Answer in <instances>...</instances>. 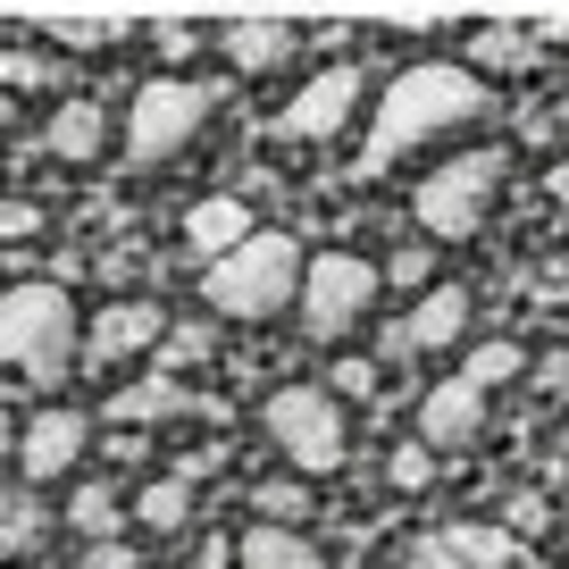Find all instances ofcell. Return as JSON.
Instances as JSON below:
<instances>
[{"label":"cell","instance_id":"obj_1","mask_svg":"<svg viewBox=\"0 0 569 569\" xmlns=\"http://www.w3.org/2000/svg\"><path fill=\"white\" fill-rule=\"evenodd\" d=\"M495 109L478 68L461 59H410L402 76H386L369 109V134H360V177H393L402 160H419L427 142H452L461 126H478Z\"/></svg>","mask_w":569,"mask_h":569},{"label":"cell","instance_id":"obj_2","mask_svg":"<svg viewBox=\"0 0 569 569\" xmlns=\"http://www.w3.org/2000/svg\"><path fill=\"white\" fill-rule=\"evenodd\" d=\"M302 277H310V251L284 227H260L234 251L201 260V302H210L218 319H234V327H260V319H284V310L302 302Z\"/></svg>","mask_w":569,"mask_h":569},{"label":"cell","instance_id":"obj_3","mask_svg":"<svg viewBox=\"0 0 569 569\" xmlns=\"http://www.w3.org/2000/svg\"><path fill=\"white\" fill-rule=\"evenodd\" d=\"M84 360V319H76L68 284L26 277L0 293V377H26V386H68V369Z\"/></svg>","mask_w":569,"mask_h":569},{"label":"cell","instance_id":"obj_4","mask_svg":"<svg viewBox=\"0 0 569 569\" xmlns=\"http://www.w3.org/2000/svg\"><path fill=\"white\" fill-rule=\"evenodd\" d=\"M502 177H511V160L486 151V142L436 160L419 177V193H410V227H419L427 243H469V234H486V218H495V201H502Z\"/></svg>","mask_w":569,"mask_h":569},{"label":"cell","instance_id":"obj_5","mask_svg":"<svg viewBox=\"0 0 569 569\" xmlns=\"http://www.w3.org/2000/svg\"><path fill=\"white\" fill-rule=\"evenodd\" d=\"M260 427L284 452V469H302V478H336L352 461V410L336 386H277L260 402Z\"/></svg>","mask_w":569,"mask_h":569},{"label":"cell","instance_id":"obj_6","mask_svg":"<svg viewBox=\"0 0 569 569\" xmlns=\"http://www.w3.org/2000/svg\"><path fill=\"white\" fill-rule=\"evenodd\" d=\"M210 109H218V84H193V76H151V84H134L126 126H118L126 168H168L177 151H193Z\"/></svg>","mask_w":569,"mask_h":569},{"label":"cell","instance_id":"obj_7","mask_svg":"<svg viewBox=\"0 0 569 569\" xmlns=\"http://www.w3.org/2000/svg\"><path fill=\"white\" fill-rule=\"evenodd\" d=\"M377 293H386V268L377 260H360V251H310L293 319H302L310 343H343V336H360V319L377 310Z\"/></svg>","mask_w":569,"mask_h":569},{"label":"cell","instance_id":"obj_8","mask_svg":"<svg viewBox=\"0 0 569 569\" xmlns=\"http://www.w3.org/2000/svg\"><path fill=\"white\" fill-rule=\"evenodd\" d=\"M360 92H369V76L352 68V59H336V68H319L293 101L277 109V134L284 142H343L360 118Z\"/></svg>","mask_w":569,"mask_h":569},{"label":"cell","instance_id":"obj_9","mask_svg":"<svg viewBox=\"0 0 569 569\" xmlns=\"http://www.w3.org/2000/svg\"><path fill=\"white\" fill-rule=\"evenodd\" d=\"M92 452V410H68V402H51V410H34L26 419V436H18V469H26V486H59V478H76V461Z\"/></svg>","mask_w":569,"mask_h":569},{"label":"cell","instance_id":"obj_10","mask_svg":"<svg viewBox=\"0 0 569 569\" xmlns=\"http://www.w3.org/2000/svg\"><path fill=\"white\" fill-rule=\"evenodd\" d=\"M410 436L419 445H436V452H469L486 436V386L478 377H436V386L419 393V410H410Z\"/></svg>","mask_w":569,"mask_h":569},{"label":"cell","instance_id":"obj_11","mask_svg":"<svg viewBox=\"0 0 569 569\" xmlns=\"http://www.w3.org/2000/svg\"><path fill=\"white\" fill-rule=\"evenodd\" d=\"M160 343H168V310L160 302H109V310H92V327H84V360L92 369L160 360Z\"/></svg>","mask_w":569,"mask_h":569},{"label":"cell","instance_id":"obj_12","mask_svg":"<svg viewBox=\"0 0 569 569\" xmlns=\"http://www.w3.org/2000/svg\"><path fill=\"white\" fill-rule=\"evenodd\" d=\"M461 336H469V293H461V284H427L419 302H410V319L393 327L386 352L393 360H427V352H452Z\"/></svg>","mask_w":569,"mask_h":569},{"label":"cell","instance_id":"obj_13","mask_svg":"<svg viewBox=\"0 0 569 569\" xmlns=\"http://www.w3.org/2000/svg\"><path fill=\"white\" fill-rule=\"evenodd\" d=\"M234 569H336L327 545L310 528H284V519H251L234 536Z\"/></svg>","mask_w":569,"mask_h":569},{"label":"cell","instance_id":"obj_14","mask_svg":"<svg viewBox=\"0 0 569 569\" xmlns=\"http://www.w3.org/2000/svg\"><path fill=\"white\" fill-rule=\"evenodd\" d=\"M243 234H260V210H251L243 193H201L193 210H184V251H193V260H218V251H234Z\"/></svg>","mask_w":569,"mask_h":569},{"label":"cell","instance_id":"obj_15","mask_svg":"<svg viewBox=\"0 0 569 569\" xmlns=\"http://www.w3.org/2000/svg\"><path fill=\"white\" fill-rule=\"evenodd\" d=\"M101 142H109L101 101H59L51 126H42V151H51V160H68V168H92V160H101Z\"/></svg>","mask_w":569,"mask_h":569},{"label":"cell","instance_id":"obj_16","mask_svg":"<svg viewBox=\"0 0 569 569\" xmlns=\"http://www.w3.org/2000/svg\"><path fill=\"white\" fill-rule=\"evenodd\" d=\"M427 569H511V536L502 528H445L419 545Z\"/></svg>","mask_w":569,"mask_h":569},{"label":"cell","instance_id":"obj_17","mask_svg":"<svg viewBox=\"0 0 569 569\" xmlns=\"http://www.w3.org/2000/svg\"><path fill=\"white\" fill-rule=\"evenodd\" d=\"M134 519H142L151 536H177L184 519H193V469H160V478H142Z\"/></svg>","mask_w":569,"mask_h":569},{"label":"cell","instance_id":"obj_18","mask_svg":"<svg viewBox=\"0 0 569 569\" xmlns=\"http://www.w3.org/2000/svg\"><path fill=\"white\" fill-rule=\"evenodd\" d=\"M227 68H234V76H277V68H293V26H234V34H227Z\"/></svg>","mask_w":569,"mask_h":569},{"label":"cell","instance_id":"obj_19","mask_svg":"<svg viewBox=\"0 0 569 569\" xmlns=\"http://www.w3.org/2000/svg\"><path fill=\"white\" fill-rule=\"evenodd\" d=\"M193 393L177 386V377H151V386H126V393H109V410L101 419H118V427H151V419H168V410H184Z\"/></svg>","mask_w":569,"mask_h":569},{"label":"cell","instance_id":"obj_20","mask_svg":"<svg viewBox=\"0 0 569 569\" xmlns=\"http://www.w3.org/2000/svg\"><path fill=\"white\" fill-rule=\"evenodd\" d=\"M118 495H109V486L101 478H84V486H76V495H68V528L76 536H92V545H109V536H118Z\"/></svg>","mask_w":569,"mask_h":569},{"label":"cell","instance_id":"obj_21","mask_svg":"<svg viewBox=\"0 0 569 569\" xmlns=\"http://www.w3.org/2000/svg\"><path fill=\"white\" fill-rule=\"evenodd\" d=\"M461 369L478 377L486 393H495V386H511V377H528V343H502V336H495V343H469Z\"/></svg>","mask_w":569,"mask_h":569},{"label":"cell","instance_id":"obj_22","mask_svg":"<svg viewBox=\"0 0 569 569\" xmlns=\"http://www.w3.org/2000/svg\"><path fill=\"white\" fill-rule=\"evenodd\" d=\"M251 511H260V519H284V528H310V486H302V469H293V478H268L260 495H251Z\"/></svg>","mask_w":569,"mask_h":569},{"label":"cell","instance_id":"obj_23","mask_svg":"<svg viewBox=\"0 0 569 569\" xmlns=\"http://www.w3.org/2000/svg\"><path fill=\"white\" fill-rule=\"evenodd\" d=\"M386 486H393V495H427V486H436V445H419V436L393 445L386 452Z\"/></svg>","mask_w":569,"mask_h":569},{"label":"cell","instance_id":"obj_24","mask_svg":"<svg viewBox=\"0 0 569 569\" xmlns=\"http://www.w3.org/2000/svg\"><path fill=\"white\" fill-rule=\"evenodd\" d=\"M427 277H436V260H427V234L410 251H393L386 260V284H402V293H427Z\"/></svg>","mask_w":569,"mask_h":569},{"label":"cell","instance_id":"obj_25","mask_svg":"<svg viewBox=\"0 0 569 569\" xmlns=\"http://www.w3.org/2000/svg\"><path fill=\"white\" fill-rule=\"evenodd\" d=\"M327 386H336V393H343V402H369V393H377V360H360V352H343V360H336V377H327Z\"/></svg>","mask_w":569,"mask_h":569},{"label":"cell","instance_id":"obj_26","mask_svg":"<svg viewBox=\"0 0 569 569\" xmlns=\"http://www.w3.org/2000/svg\"><path fill=\"white\" fill-rule=\"evenodd\" d=\"M26 536H34V511H26L18 495H0V552H9V545H26Z\"/></svg>","mask_w":569,"mask_h":569},{"label":"cell","instance_id":"obj_27","mask_svg":"<svg viewBox=\"0 0 569 569\" xmlns=\"http://www.w3.org/2000/svg\"><path fill=\"white\" fill-rule=\"evenodd\" d=\"M42 76H51V68H42L34 51H0V84H9V92H18V84H42Z\"/></svg>","mask_w":569,"mask_h":569},{"label":"cell","instance_id":"obj_28","mask_svg":"<svg viewBox=\"0 0 569 569\" xmlns=\"http://www.w3.org/2000/svg\"><path fill=\"white\" fill-rule=\"evenodd\" d=\"M34 227H42V218L26 210V201H0V243H18V234H34Z\"/></svg>","mask_w":569,"mask_h":569},{"label":"cell","instance_id":"obj_29","mask_svg":"<svg viewBox=\"0 0 569 569\" xmlns=\"http://www.w3.org/2000/svg\"><path fill=\"white\" fill-rule=\"evenodd\" d=\"M545 193H552V201H561V210H569V151H561V160H552V177H545Z\"/></svg>","mask_w":569,"mask_h":569},{"label":"cell","instance_id":"obj_30","mask_svg":"<svg viewBox=\"0 0 569 569\" xmlns=\"http://www.w3.org/2000/svg\"><path fill=\"white\" fill-rule=\"evenodd\" d=\"M18 461V427H9V410H0V469Z\"/></svg>","mask_w":569,"mask_h":569},{"label":"cell","instance_id":"obj_31","mask_svg":"<svg viewBox=\"0 0 569 569\" xmlns=\"http://www.w3.org/2000/svg\"><path fill=\"white\" fill-rule=\"evenodd\" d=\"M552 134H561V142H569V92H561V109H552Z\"/></svg>","mask_w":569,"mask_h":569},{"label":"cell","instance_id":"obj_32","mask_svg":"<svg viewBox=\"0 0 569 569\" xmlns=\"http://www.w3.org/2000/svg\"><path fill=\"white\" fill-rule=\"evenodd\" d=\"M9 118H18V101H9V84H0V134H9Z\"/></svg>","mask_w":569,"mask_h":569}]
</instances>
